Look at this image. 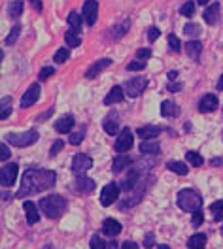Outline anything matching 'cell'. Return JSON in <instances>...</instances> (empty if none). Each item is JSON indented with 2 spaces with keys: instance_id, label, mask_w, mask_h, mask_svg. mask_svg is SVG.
<instances>
[{
  "instance_id": "24",
  "label": "cell",
  "mask_w": 223,
  "mask_h": 249,
  "mask_svg": "<svg viewBox=\"0 0 223 249\" xmlns=\"http://www.w3.org/2000/svg\"><path fill=\"white\" fill-rule=\"evenodd\" d=\"M104 132L108 134V136H115L117 134V130H119V123H117V115L115 113H110L106 119H104Z\"/></svg>"
},
{
  "instance_id": "27",
  "label": "cell",
  "mask_w": 223,
  "mask_h": 249,
  "mask_svg": "<svg viewBox=\"0 0 223 249\" xmlns=\"http://www.w3.org/2000/svg\"><path fill=\"white\" fill-rule=\"evenodd\" d=\"M64 40H66V46H68V47L81 46V36H80V32L76 31V29L66 31V34H64Z\"/></svg>"
},
{
  "instance_id": "25",
  "label": "cell",
  "mask_w": 223,
  "mask_h": 249,
  "mask_svg": "<svg viewBox=\"0 0 223 249\" xmlns=\"http://www.w3.org/2000/svg\"><path fill=\"white\" fill-rule=\"evenodd\" d=\"M206 234L195 232L193 236H189L187 240V249H204L206 248Z\"/></svg>"
},
{
  "instance_id": "33",
  "label": "cell",
  "mask_w": 223,
  "mask_h": 249,
  "mask_svg": "<svg viewBox=\"0 0 223 249\" xmlns=\"http://www.w3.org/2000/svg\"><path fill=\"white\" fill-rule=\"evenodd\" d=\"M210 212H212V215H214L216 221H223V200H216V202H212Z\"/></svg>"
},
{
  "instance_id": "35",
  "label": "cell",
  "mask_w": 223,
  "mask_h": 249,
  "mask_svg": "<svg viewBox=\"0 0 223 249\" xmlns=\"http://www.w3.org/2000/svg\"><path fill=\"white\" fill-rule=\"evenodd\" d=\"M70 59V51L66 49V47H61V49H57V53H55V57H53V61L57 62V64H63Z\"/></svg>"
},
{
  "instance_id": "5",
  "label": "cell",
  "mask_w": 223,
  "mask_h": 249,
  "mask_svg": "<svg viewBox=\"0 0 223 249\" xmlns=\"http://www.w3.org/2000/svg\"><path fill=\"white\" fill-rule=\"evenodd\" d=\"M132 143H134L132 130H130V128H123V130L119 132V136H117L115 143H113V149H115L117 153H127L129 149L132 147Z\"/></svg>"
},
{
  "instance_id": "12",
  "label": "cell",
  "mask_w": 223,
  "mask_h": 249,
  "mask_svg": "<svg viewBox=\"0 0 223 249\" xmlns=\"http://www.w3.org/2000/svg\"><path fill=\"white\" fill-rule=\"evenodd\" d=\"M96 14H98V4L96 0H85L83 4V19L89 27H93L96 23Z\"/></svg>"
},
{
  "instance_id": "26",
  "label": "cell",
  "mask_w": 223,
  "mask_h": 249,
  "mask_svg": "<svg viewBox=\"0 0 223 249\" xmlns=\"http://www.w3.org/2000/svg\"><path fill=\"white\" fill-rule=\"evenodd\" d=\"M204 21H206L208 25H214L216 21H218V17H220V4L218 2H214V4H210L206 10H204Z\"/></svg>"
},
{
  "instance_id": "31",
  "label": "cell",
  "mask_w": 223,
  "mask_h": 249,
  "mask_svg": "<svg viewBox=\"0 0 223 249\" xmlns=\"http://www.w3.org/2000/svg\"><path fill=\"white\" fill-rule=\"evenodd\" d=\"M21 12H23V2L21 0H12L8 4V14H10V17L17 19V17L21 16Z\"/></svg>"
},
{
  "instance_id": "2",
  "label": "cell",
  "mask_w": 223,
  "mask_h": 249,
  "mask_svg": "<svg viewBox=\"0 0 223 249\" xmlns=\"http://www.w3.org/2000/svg\"><path fill=\"white\" fill-rule=\"evenodd\" d=\"M40 212H44V215L48 219H59L66 212V198L61 195H51V196H44L40 198Z\"/></svg>"
},
{
  "instance_id": "55",
  "label": "cell",
  "mask_w": 223,
  "mask_h": 249,
  "mask_svg": "<svg viewBox=\"0 0 223 249\" xmlns=\"http://www.w3.org/2000/svg\"><path fill=\"white\" fill-rule=\"evenodd\" d=\"M106 249H117V242L110 240V242H108V246H106Z\"/></svg>"
},
{
  "instance_id": "56",
  "label": "cell",
  "mask_w": 223,
  "mask_h": 249,
  "mask_svg": "<svg viewBox=\"0 0 223 249\" xmlns=\"http://www.w3.org/2000/svg\"><path fill=\"white\" fill-rule=\"evenodd\" d=\"M218 91H223V74L220 76V79H218Z\"/></svg>"
},
{
  "instance_id": "38",
  "label": "cell",
  "mask_w": 223,
  "mask_h": 249,
  "mask_svg": "<svg viewBox=\"0 0 223 249\" xmlns=\"http://www.w3.org/2000/svg\"><path fill=\"white\" fill-rule=\"evenodd\" d=\"M184 32H186V36L197 38V36L201 34V27H199L197 23H187V25H186V29H184Z\"/></svg>"
},
{
  "instance_id": "45",
  "label": "cell",
  "mask_w": 223,
  "mask_h": 249,
  "mask_svg": "<svg viewBox=\"0 0 223 249\" xmlns=\"http://www.w3.org/2000/svg\"><path fill=\"white\" fill-rule=\"evenodd\" d=\"M64 147V142L63 140H57L53 145H51V149H49V157H57L59 155V151Z\"/></svg>"
},
{
  "instance_id": "4",
  "label": "cell",
  "mask_w": 223,
  "mask_h": 249,
  "mask_svg": "<svg viewBox=\"0 0 223 249\" xmlns=\"http://www.w3.org/2000/svg\"><path fill=\"white\" fill-rule=\"evenodd\" d=\"M38 138H40V134H38L36 128L25 130V132H21V134H16V132L6 134V140L10 142L12 145H16V147H29V145H32V143H36Z\"/></svg>"
},
{
  "instance_id": "23",
  "label": "cell",
  "mask_w": 223,
  "mask_h": 249,
  "mask_svg": "<svg viewBox=\"0 0 223 249\" xmlns=\"http://www.w3.org/2000/svg\"><path fill=\"white\" fill-rule=\"evenodd\" d=\"M186 51H187V57H189L191 61L199 62V61H201V53H203V44H201V42H197V40L187 42Z\"/></svg>"
},
{
  "instance_id": "13",
  "label": "cell",
  "mask_w": 223,
  "mask_h": 249,
  "mask_svg": "<svg viewBox=\"0 0 223 249\" xmlns=\"http://www.w3.org/2000/svg\"><path fill=\"white\" fill-rule=\"evenodd\" d=\"M23 210L27 213V223L29 225H36L40 221V206H36L32 200H25L23 202Z\"/></svg>"
},
{
  "instance_id": "36",
  "label": "cell",
  "mask_w": 223,
  "mask_h": 249,
  "mask_svg": "<svg viewBox=\"0 0 223 249\" xmlns=\"http://www.w3.org/2000/svg\"><path fill=\"white\" fill-rule=\"evenodd\" d=\"M83 138H85V126H81L80 130L72 132V134H70V138H68V142H70L72 145H78V143L83 142Z\"/></svg>"
},
{
  "instance_id": "59",
  "label": "cell",
  "mask_w": 223,
  "mask_h": 249,
  "mask_svg": "<svg viewBox=\"0 0 223 249\" xmlns=\"http://www.w3.org/2000/svg\"><path fill=\"white\" fill-rule=\"evenodd\" d=\"M42 249H55V248H53L51 244H48V246H44V248H42Z\"/></svg>"
},
{
  "instance_id": "50",
  "label": "cell",
  "mask_w": 223,
  "mask_h": 249,
  "mask_svg": "<svg viewBox=\"0 0 223 249\" xmlns=\"http://www.w3.org/2000/svg\"><path fill=\"white\" fill-rule=\"evenodd\" d=\"M182 89H184V85H182V83H176V81H170V83L167 85V91H168V93H180Z\"/></svg>"
},
{
  "instance_id": "61",
  "label": "cell",
  "mask_w": 223,
  "mask_h": 249,
  "mask_svg": "<svg viewBox=\"0 0 223 249\" xmlns=\"http://www.w3.org/2000/svg\"><path fill=\"white\" fill-rule=\"evenodd\" d=\"M32 2H34V0H32Z\"/></svg>"
},
{
  "instance_id": "43",
  "label": "cell",
  "mask_w": 223,
  "mask_h": 249,
  "mask_svg": "<svg viewBox=\"0 0 223 249\" xmlns=\"http://www.w3.org/2000/svg\"><path fill=\"white\" fill-rule=\"evenodd\" d=\"M146 64H148V62L142 61V59H138V61L129 62V64H127V70H129V72H136V70H144V68H146Z\"/></svg>"
},
{
  "instance_id": "54",
  "label": "cell",
  "mask_w": 223,
  "mask_h": 249,
  "mask_svg": "<svg viewBox=\"0 0 223 249\" xmlns=\"http://www.w3.org/2000/svg\"><path fill=\"white\" fill-rule=\"evenodd\" d=\"M210 164H212V166H220V164H223V159H212Z\"/></svg>"
},
{
  "instance_id": "29",
  "label": "cell",
  "mask_w": 223,
  "mask_h": 249,
  "mask_svg": "<svg viewBox=\"0 0 223 249\" xmlns=\"http://www.w3.org/2000/svg\"><path fill=\"white\" fill-rule=\"evenodd\" d=\"M167 168L170 172H174V174H178V176H186L187 174V164H184L180 160H168L167 162Z\"/></svg>"
},
{
  "instance_id": "9",
  "label": "cell",
  "mask_w": 223,
  "mask_h": 249,
  "mask_svg": "<svg viewBox=\"0 0 223 249\" xmlns=\"http://www.w3.org/2000/svg\"><path fill=\"white\" fill-rule=\"evenodd\" d=\"M91 166H93V159L89 155H85V153H78L72 159V170L78 176L85 174L87 170H91Z\"/></svg>"
},
{
  "instance_id": "8",
  "label": "cell",
  "mask_w": 223,
  "mask_h": 249,
  "mask_svg": "<svg viewBox=\"0 0 223 249\" xmlns=\"http://www.w3.org/2000/svg\"><path fill=\"white\" fill-rule=\"evenodd\" d=\"M146 87H148V78H132L129 79L127 83H125V93H127V96H130V98H136V96H140V94L146 91Z\"/></svg>"
},
{
  "instance_id": "42",
  "label": "cell",
  "mask_w": 223,
  "mask_h": 249,
  "mask_svg": "<svg viewBox=\"0 0 223 249\" xmlns=\"http://www.w3.org/2000/svg\"><path fill=\"white\" fill-rule=\"evenodd\" d=\"M53 74H55V68H53V66H44V68L40 70V74H38V79H40V81H46V79H49Z\"/></svg>"
},
{
  "instance_id": "21",
  "label": "cell",
  "mask_w": 223,
  "mask_h": 249,
  "mask_svg": "<svg viewBox=\"0 0 223 249\" xmlns=\"http://www.w3.org/2000/svg\"><path fill=\"white\" fill-rule=\"evenodd\" d=\"M129 164H132V159L127 153H119V155L112 160V172L113 174H119V172L125 170Z\"/></svg>"
},
{
  "instance_id": "11",
  "label": "cell",
  "mask_w": 223,
  "mask_h": 249,
  "mask_svg": "<svg viewBox=\"0 0 223 249\" xmlns=\"http://www.w3.org/2000/svg\"><path fill=\"white\" fill-rule=\"evenodd\" d=\"M40 98V85L32 83L31 87L25 91V94L21 96V108H31L32 104H36Z\"/></svg>"
},
{
  "instance_id": "37",
  "label": "cell",
  "mask_w": 223,
  "mask_h": 249,
  "mask_svg": "<svg viewBox=\"0 0 223 249\" xmlns=\"http://www.w3.org/2000/svg\"><path fill=\"white\" fill-rule=\"evenodd\" d=\"M106 246H108V242H104L98 234L91 236V242H89V248L91 249H106Z\"/></svg>"
},
{
  "instance_id": "60",
  "label": "cell",
  "mask_w": 223,
  "mask_h": 249,
  "mask_svg": "<svg viewBox=\"0 0 223 249\" xmlns=\"http://www.w3.org/2000/svg\"><path fill=\"white\" fill-rule=\"evenodd\" d=\"M222 236H223V225H222Z\"/></svg>"
},
{
  "instance_id": "7",
  "label": "cell",
  "mask_w": 223,
  "mask_h": 249,
  "mask_svg": "<svg viewBox=\"0 0 223 249\" xmlns=\"http://www.w3.org/2000/svg\"><path fill=\"white\" fill-rule=\"evenodd\" d=\"M17 174H19V166H17L16 162H10V164L4 162V166L0 170V183H2V187L14 185L17 179Z\"/></svg>"
},
{
  "instance_id": "20",
  "label": "cell",
  "mask_w": 223,
  "mask_h": 249,
  "mask_svg": "<svg viewBox=\"0 0 223 249\" xmlns=\"http://www.w3.org/2000/svg\"><path fill=\"white\" fill-rule=\"evenodd\" d=\"M110 64H112V59H100V61H96L95 64H91V66L87 68V72H85V78H87V79L96 78V76H98L102 70H106Z\"/></svg>"
},
{
  "instance_id": "19",
  "label": "cell",
  "mask_w": 223,
  "mask_h": 249,
  "mask_svg": "<svg viewBox=\"0 0 223 249\" xmlns=\"http://www.w3.org/2000/svg\"><path fill=\"white\" fill-rule=\"evenodd\" d=\"M182 113V109L180 106L172 102V100H163V104H161V115L163 117H167V119H174Z\"/></svg>"
},
{
  "instance_id": "52",
  "label": "cell",
  "mask_w": 223,
  "mask_h": 249,
  "mask_svg": "<svg viewBox=\"0 0 223 249\" xmlns=\"http://www.w3.org/2000/svg\"><path fill=\"white\" fill-rule=\"evenodd\" d=\"M167 78H168V81H176V78H178V72H176V70H170V72L167 74Z\"/></svg>"
},
{
  "instance_id": "51",
  "label": "cell",
  "mask_w": 223,
  "mask_h": 249,
  "mask_svg": "<svg viewBox=\"0 0 223 249\" xmlns=\"http://www.w3.org/2000/svg\"><path fill=\"white\" fill-rule=\"evenodd\" d=\"M121 249H140V248H138V244H136V242L127 240V242H123V244H121Z\"/></svg>"
},
{
  "instance_id": "41",
  "label": "cell",
  "mask_w": 223,
  "mask_h": 249,
  "mask_svg": "<svg viewBox=\"0 0 223 249\" xmlns=\"http://www.w3.org/2000/svg\"><path fill=\"white\" fill-rule=\"evenodd\" d=\"M203 223H204V213H203V210H197L191 217V225L195 227V229H199Z\"/></svg>"
},
{
  "instance_id": "30",
  "label": "cell",
  "mask_w": 223,
  "mask_h": 249,
  "mask_svg": "<svg viewBox=\"0 0 223 249\" xmlns=\"http://www.w3.org/2000/svg\"><path fill=\"white\" fill-rule=\"evenodd\" d=\"M12 113V96H4L0 102V119L4 121L6 117H10Z\"/></svg>"
},
{
  "instance_id": "22",
  "label": "cell",
  "mask_w": 223,
  "mask_h": 249,
  "mask_svg": "<svg viewBox=\"0 0 223 249\" xmlns=\"http://www.w3.org/2000/svg\"><path fill=\"white\" fill-rule=\"evenodd\" d=\"M159 142L157 140H142L140 142V153L142 155H159Z\"/></svg>"
},
{
  "instance_id": "53",
  "label": "cell",
  "mask_w": 223,
  "mask_h": 249,
  "mask_svg": "<svg viewBox=\"0 0 223 249\" xmlns=\"http://www.w3.org/2000/svg\"><path fill=\"white\" fill-rule=\"evenodd\" d=\"M51 113H53V108H49L48 111H46V113H42V115H40V117H38V119H36V121H44V119H46V117H49V115H51Z\"/></svg>"
},
{
  "instance_id": "58",
  "label": "cell",
  "mask_w": 223,
  "mask_h": 249,
  "mask_svg": "<svg viewBox=\"0 0 223 249\" xmlns=\"http://www.w3.org/2000/svg\"><path fill=\"white\" fill-rule=\"evenodd\" d=\"M197 2H199V4H201V6H204V4H208V2H210V0H197Z\"/></svg>"
},
{
  "instance_id": "32",
  "label": "cell",
  "mask_w": 223,
  "mask_h": 249,
  "mask_svg": "<svg viewBox=\"0 0 223 249\" xmlns=\"http://www.w3.org/2000/svg\"><path fill=\"white\" fill-rule=\"evenodd\" d=\"M129 29V21L127 23H121V25H115V27H112L110 29V36H112V40H119L125 32H127Z\"/></svg>"
},
{
  "instance_id": "34",
  "label": "cell",
  "mask_w": 223,
  "mask_h": 249,
  "mask_svg": "<svg viewBox=\"0 0 223 249\" xmlns=\"http://www.w3.org/2000/svg\"><path fill=\"white\" fill-rule=\"evenodd\" d=\"M19 34H21V27L16 25V27L10 31V34L4 38V46H14V44L17 42V38H19Z\"/></svg>"
},
{
  "instance_id": "57",
  "label": "cell",
  "mask_w": 223,
  "mask_h": 249,
  "mask_svg": "<svg viewBox=\"0 0 223 249\" xmlns=\"http://www.w3.org/2000/svg\"><path fill=\"white\" fill-rule=\"evenodd\" d=\"M157 249H170V246H167V244H159Z\"/></svg>"
},
{
  "instance_id": "1",
  "label": "cell",
  "mask_w": 223,
  "mask_h": 249,
  "mask_svg": "<svg viewBox=\"0 0 223 249\" xmlns=\"http://www.w3.org/2000/svg\"><path fill=\"white\" fill-rule=\"evenodd\" d=\"M57 183V172L46 168H29L21 178V187L17 191V198H25L36 193H44Z\"/></svg>"
},
{
  "instance_id": "44",
  "label": "cell",
  "mask_w": 223,
  "mask_h": 249,
  "mask_svg": "<svg viewBox=\"0 0 223 249\" xmlns=\"http://www.w3.org/2000/svg\"><path fill=\"white\" fill-rule=\"evenodd\" d=\"M168 47H170V51H174V53L180 51V40H178L176 34H168Z\"/></svg>"
},
{
  "instance_id": "40",
  "label": "cell",
  "mask_w": 223,
  "mask_h": 249,
  "mask_svg": "<svg viewBox=\"0 0 223 249\" xmlns=\"http://www.w3.org/2000/svg\"><path fill=\"white\" fill-rule=\"evenodd\" d=\"M193 12H195V2H193V0H187V2L180 8V14H182V16H186V17H191Z\"/></svg>"
},
{
  "instance_id": "39",
  "label": "cell",
  "mask_w": 223,
  "mask_h": 249,
  "mask_svg": "<svg viewBox=\"0 0 223 249\" xmlns=\"http://www.w3.org/2000/svg\"><path fill=\"white\" fill-rule=\"evenodd\" d=\"M68 25H70L72 29L80 31L81 29V16H78L76 12H70V16H68Z\"/></svg>"
},
{
  "instance_id": "15",
  "label": "cell",
  "mask_w": 223,
  "mask_h": 249,
  "mask_svg": "<svg viewBox=\"0 0 223 249\" xmlns=\"http://www.w3.org/2000/svg\"><path fill=\"white\" fill-rule=\"evenodd\" d=\"M161 132H163V126H155V124H146V126H140L136 130L140 140H155Z\"/></svg>"
},
{
  "instance_id": "16",
  "label": "cell",
  "mask_w": 223,
  "mask_h": 249,
  "mask_svg": "<svg viewBox=\"0 0 223 249\" xmlns=\"http://www.w3.org/2000/svg\"><path fill=\"white\" fill-rule=\"evenodd\" d=\"M74 124H76V121H74V115H63V117H59L57 121H55V130L59 132V134H68L72 128H74Z\"/></svg>"
},
{
  "instance_id": "17",
  "label": "cell",
  "mask_w": 223,
  "mask_h": 249,
  "mask_svg": "<svg viewBox=\"0 0 223 249\" xmlns=\"http://www.w3.org/2000/svg\"><path fill=\"white\" fill-rule=\"evenodd\" d=\"M214 109H218V96L216 94H204L203 98H201V102H199V111L201 113H210V111H214Z\"/></svg>"
},
{
  "instance_id": "49",
  "label": "cell",
  "mask_w": 223,
  "mask_h": 249,
  "mask_svg": "<svg viewBox=\"0 0 223 249\" xmlns=\"http://www.w3.org/2000/svg\"><path fill=\"white\" fill-rule=\"evenodd\" d=\"M159 36H161V31L157 29V27H151V29L148 31V40H149L151 44H153V42H155Z\"/></svg>"
},
{
  "instance_id": "14",
  "label": "cell",
  "mask_w": 223,
  "mask_h": 249,
  "mask_svg": "<svg viewBox=\"0 0 223 249\" xmlns=\"http://www.w3.org/2000/svg\"><path fill=\"white\" fill-rule=\"evenodd\" d=\"M125 100V89L119 87V85H113L110 89V93L104 96V104L106 106H112V104H119Z\"/></svg>"
},
{
  "instance_id": "46",
  "label": "cell",
  "mask_w": 223,
  "mask_h": 249,
  "mask_svg": "<svg viewBox=\"0 0 223 249\" xmlns=\"http://www.w3.org/2000/svg\"><path fill=\"white\" fill-rule=\"evenodd\" d=\"M153 246H155V234L148 232V234H146V238H144V248L151 249Z\"/></svg>"
},
{
  "instance_id": "47",
  "label": "cell",
  "mask_w": 223,
  "mask_h": 249,
  "mask_svg": "<svg viewBox=\"0 0 223 249\" xmlns=\"http://www.w3.org/2000/svg\"><path fill=\"white\" fill-rule=\"evenodd\" d=\"M136 57L142 59V61H148V59L151 57V49H149V47H140V49L136 51Z\"/></svg>"
},
{
  "instance_id": "3",
  "label": "cell",
  "mask_w": 223,
  "mask_h": 249,
  "mask_svg": "<svg viewBox=\"0 0 223 249\" xmlns=\"http://www.w3.org/2000/svg\"><path fill=\"white\" fill-rule=\"evenodd\" d=\"M176 202H178L180 210L189 212V213H195L197 210H203V196L195 189H182L176 196Z\"/></svg>"
},
{
  "instance_id": "48",
  "label": "cell",
  "mask_w": 223,
  "mask_h": 249,
  "mask_svg": "<svg viewBox=\"0 0 223 249\" xmlns=\"http://www.w3.org/2000/svg\"><path fill=\"white\" fill-rule=\"evenodd\" d=\"M0 151H2V153H0V159H2V162H6V160L10 159V155H12V151H10V147H8L4 142L0 143Z\"/></svg>"
},
{
  "instance_id": "18",
  "label": "cell",
  "mask_w": 223,
  "mask_h": 249,
  "mask_svg": "<svg viewBox=\"0 0 223 249\" xmlns=\"http://www.w3.org/2000/svg\"><path fill=\"white\" fill-rule=\"evenodd\" d=\"M121 231H123V227H121V223L117 219H112V217L104 219V223H102V234L113 238V236H117Z\"/></svg>"
},
{
  "instance_id": "6",
  "label": "cell",
  "mask_w": 223,
  "mask_h": 249,
  "mask_svg": "<svg viewBox=\"0 0 223 249\" xmlns=\"http://www.w3.org/2000/svg\"><path fill=\"white\" fill-rule=\"evenodd\" d=\"M119 189H121V187L117 185L115 181L104 185V189L100 191V204L108 208V206H112L113 202H117V198H119Z\"/></svg>"
},
{
  "instance_id": "10",
  "label": "cell",
  "mask_w": 223,
  "mask_h": 249,
  "mask_svg": "<svg viewBox=\"0 0 223 249\" xmlns=\"http://www.w3.org/2000/svg\"><path fill=\"white\" fill-rule=\"evenodd\" d=\"M95 179H91V178H87V176H78L76 178V181H74V191L76 193H80V195H89V193H93L95 191Z\"/></svg>"
},
{
  "instance_id": "28",
  "label": "cell",
  "mask_w": 223,
  "mask_h": 249,
  "mask_svg": "<svg viewBox=\"0 0 223 249\" xmlns=\"http://www.w3.org/2000/svg\"><path fill=\"white\" fill-rule=\"evenodd\" d=\"M186 160L191 164V166H195V168H199V166H203L204 164V159H203V155L201 153H197V151H186Z\"/></svg>"
}]
</instances>
